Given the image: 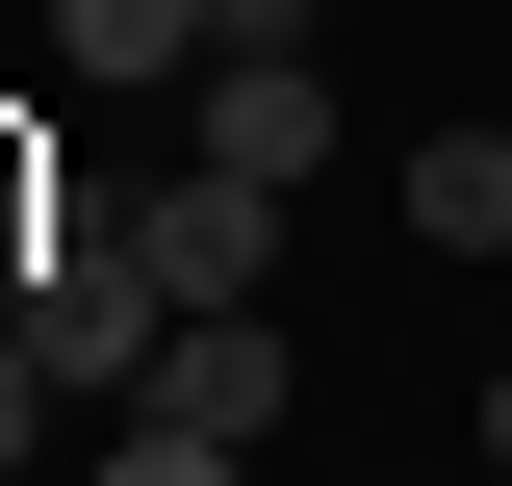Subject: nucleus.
Segmentation results:
<instances>
[{"label":"nucleus","instance_id":"nucleus-1","mask_svg":"<svg viewBox=\"0 0 512 486\" xmlns=\"http://www.w3.org/2000/svg\"><path fill=\"white\" fill-rule=\"evenodd\" d=\"M0 307H26V359H52V384H154V333H180V282L128 256V205H52V231L0 256Z\"/></svg>","mask_w":512,"mask_h":486},{"label":"nucleus","instance_id":"nucleus-2","mask_svg":"<svg viewBox=\"0 0 512 486\" xmlns=\"http://www.w3.org/2000/svg\"><path fill=\"white\" fill-rule=\"evenodd\" d=\"M128 256H154L180 307H256V282H282V180H231V154H180V180L128 205Z\"/></svg>","mask_w":512,"mask_h":486},{"label":"nucleus","instance_id":"nucleus-3","mask_svg":"<svg viewBox=\"0 0 512 486\" xmlns=\"http://www.w3.org/2000/svg\"><path fill=\"white\" fill-rule=\"evenodd\" d=\"M205 154L231 180H333V77L308 52H205Z\"/></svg>","mask_w":512,"mask_h":486},{"label":"nucleus","instance_id":"nucleus-4","mask_svg":"<svg viewBox=\"0 0 512 486\" xmlns=\"http://www.w3.org/2000/svg\"><path fill=\"white\" fill-rule=\"evenodd\" d=\"M128 410H180V435H282V333H256V307H180Z\"/></svg>","mask_w":512,"mask_h":486},{"label":"nucleus","instance_id":"nucleus-5","mask_svg":"<svg viewBox=\"0 0 512 486\" xmlns=\"http://www.w3.org/2000/svg\"><path fill=\"white\" fill-rule=\"evenodd\" d=\"M410 231L461 282H512V128H410Z\"/></svg>","mask_w":512,"mask_h":486},{"label":"nucleus","instance_id":"nucleus-6","mask_svg":"<svg viewBox=\"0 0 512 486\" xmlns=\"http://www.w3.org/2000/svg\"><path fill=\"white\" fill-rule=\"evenodd\" d=\"M52 52H77V77H205L231 0H52Z\"/></svg>","mask_w":512,"mask_h":486},{"label":"nucleus","instance_id":"nucleus-7","mask_svg":"<svg viewBox=\"0 0 512 486\" xmlns=\"http://www.w3.org/2000/svg\"><path fill=\"white\" fill-rule=\"evenodd\" d=\"M77 486H256V435H180V410H128V435H103Z\"/></svg>","mask_w":512,"mask_h":486},{"label":"nucleus","instance_id":"nucleus-8","mask_svg":"<svg viewBox=\"0 0 512 486\" xmlns=\"http://www.w3.org/2000/svg\"><path fill=\"white\" fill-rule=\"evenodd\" d=\"M52 410H77V384L26 359V307H0V461H26V435H52Z\"/></svg>","mask_w":512,"mask_h":486},{"label":"nucleus","instance_id":"nucleus-9","mask_svg":"<svg viewBox=\"0 0 512 486\" xmlns=\"http://www.w3.org/2000/svg\"><path fill=\"white\" fill-rule=\"evenodd\" d=\"M487 461H512V384H487Z\"/></svg>","mask_w":512,"mask_h":486}]
</instances>
